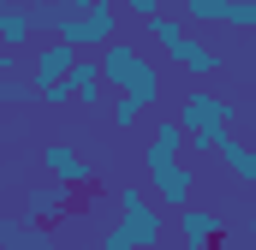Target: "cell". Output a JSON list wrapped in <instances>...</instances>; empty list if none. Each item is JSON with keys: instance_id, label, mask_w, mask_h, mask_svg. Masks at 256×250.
Returning <instances> with one entry per match:
<instances>
[{"instance_id": "7a4b0ae2", "label": "cell", "mask_w": 256, "mask_h": 250, "mask_svg": "<svg viewBox=\"0 0 256 250\" xmlns=\"http://www.w3.org/2000/svg\"><path fill=\"white\" fill-rule=\"evenodd\" d=\"M114 202H120V226L131 232L137 250H161L167 244V208L149 196L143 179H120V185H114Z\"/></svg>"}, {"instance_id": "ba28073f", "label": "cell", "mask_w": 256, "mask_h": 250, "mask_svg": "<svg viewBox=\"0 0 256 250\" xmlns=\"http://www.w3.org/2000/svg\"><path fill=\"white\" fill-rule=\"evenodd\" d=\"M185 24H232V30H256V0H179Z\"/></svg>"}, {"instance_id": "e0dca14e", "label": "cell", "mask_w": 256, "mask_h": 250, "mask_svg": "<svg viewBox=\"0 0 256 250\" xmlns=\"http://www.w3.org/2000/svg\"><path fill=\"white\" fill-rule=\"evenodd\" d=\"M12 250H60V238H54L48 226H30V220H24L18 238H12Z\"/></svg>"}, {"instance_id": "ffe728a7", "label": "cell", "mask_w": 256, "mask_h": 250, "mask_svg": "<svg viewBox=\"0 0 256 250\" xmlns=\"http://www.w3.org/2000/svg\"><path fill=\"white\" fill-rule=\"evenodd\" d=\"M143 114H149V108H143L137 96H114V125H137Z\"/></svg>"}, {"instance_id": "4fadbf2b", "label": "cell", "mask_w": 256, "mask_h": 250, "mask_svg": "<svg viewBox=\"0 0 256 250\" xmlns=\"http://www.w3.org/2000/svg\"><path fill=\"white\" fill-rule=\"evenodd\" d=\"M208 149L220 155V167H226L238 185H256V149L238 137V131H220V137H208Z\"/></svg>"}, {"instance_id": "277c9868", "label": "cell", "mask_w": 256, "mask_h": 250, "mask_svg": "<svg viewBox=\"0 0 256 250\" xmlns=\"http://www.w3.org/2000/svg\"><path fill=\"white\" fill-rule=\"evenodd\" d=\"M232 120H238V108H232L226 96H214V90H191V96L179 102V125H185V137H191L196 155H208V137L232 131Z\"/></svg>"}, {"instance_id": "5bb4252c", "label": "cell", "mask_w": 256, "mask_h": 250, "mask_svg": "<svg viewBox=\"0 0 256 250\" xmlns=\"http://www.w3.org/2000/svg\"><path fill=\"white\" fill-rule=\"evenodd\" d=\"M173 220H179V238H185V244H220V238H226V220H220V214H214V208H185V214H173Z\"/></svg>"}, {"instance_id": "d6986e66", "label": "cell", "mask_w": 256, "mask_h": 250, "mask_svg": "<svg viewBox=\"0 0 256 250\" xmlns=\"http://www.w3.org/2000/svg\"><path fill=\"white\" fill-rule=\"evenodd\" d=\"M167 6H173V0H120V12H126V18H137V24H149V18H161Z\"/></svg>"}, {"instance_id": "d4e9b609", "label": "cell", "mask_w": 256, "mask_h": 250, "mask_svg": "<svg viewBox=\"0 0 256 250\" xmlns=\"http://www.w3.org/2000/svg\"><path fill=\"white\" fill-rule=\"evenodd\" d=\"M250 36H256V30H250Z\"/></svg>"}, {"instance_id": "5b68a950", "label": "cell", "mask_w": 256, "mask_h": 250, "mask_svg": "<svg viewBox=\"0 0 256 250\" xmlns=\"http://www.w3.org/2000/svg\"><path fill=\"white\" fill-rule=\"evenodd\" d=\"M114 30H120V6L114 0H102V6H90L78 18H60V42L72 54H102L114 42Z\"/></svg>"}, {"instance_id": "8fae6325", "label": "cell", "mask_w": 256, "mask_h": 250, "mask_svg": "<svg viewBox=\"0 0 256 250\" xmlns=\"http://www.w3.org/2000/svg\"><path fill=\"white\" fill-rule=\"evenodd\" d=\"M72 108H84V114H96L102 102H108V78H102V66H96V54H78V66H72Z\"/></svg>"}, {"instance_id": "6da1fadb", "label": "cell", "mask_w": 256, "mask_h": 250, "mask_svg": "<svg viewBox=\"0 0 256 250\" xmlns=\"http://www.w3.org/2000/svg\"><path fill=\"white\" fill-rule=\"evenodd\" d=\"M96 66H102V78H108V96H137L143 108H161V72L143 60V48H137L131 36H114V42L96 54Z\"/></svg>"}, {"instance_id": "9c48e42d", "label": "cell", "mask_w": 256, "mask_h": 250, "mask_svg": "<svg viewBox=\"0 0 256 250\" xmlns=\"http://www.w3.org/2000/svg\"><path fill=\"white\" fill-rule=\"evenodd\" d=\"M72 66H78V54L66 48L60 36H42V42L30 48V84H36V90H48V84H66V78H72Z\"/></svg>"}, {"instance_id": "2e32d148", "label": "cell", "mask_w": 256, "mask_h": 250, "mask_svg": "<svg viewBox=\"0 0 256 250\" xmlns=\"http://www.w3.org/2000/svg\"><path fill=\"white\" fill-rule=\"evenodd\" d=\"M36 102V84H30V72H12V78H0V108H30Z\"/></svg>"}, {"instance_id": "7402d4cb", "label": "cell", "mask_w": 256, "mask_h": 250, "mask_svg": "<svg viewBox=\"0 0 256 250\" xmlns=\"http://www.w3.org/2000/svg\"><path fill=\"white\" fill-rule=\"evenodd\" d=\"M36 102H42V108H72V84H48V90H36Z\"/></svg>"}, {"instance_id": "3957f363", "label": "cell", "mask_w": 256, "mask_h": 250, "mask_svg": "<svg viewBox=\"0 0 256 250\" xmlns=\"http://www.w3.org/2000/svg\"><path fill=\"white\" fill-rule=\"evenodd\" d=\"M143 30H149V36L161 42V54H167V60H179L185 72H191V78H214V72L226 66L220 54H214V48H208V42H196V36H191V24H185V18H173V12L149 18Z\"/></svg>"}, {"instance_id": "44dd1931", "label": "cell", "mask_w": 256, "mask_h": 250, "mask_svg": "<svg viewBox=\"0 0 256 250\" xmlns=\"http://www.w3.org/2000/svg\"><path fill=\"white\" fill-rule=\"evenodd\" d=\"M90 250H137V244H131V232H126V226L114 220V232H102V238H96Z\"/></svg>"}, {"instance_id": "8992f818", "label": "cell", "mask_w": 256, "mask_h": 250, "mask_svg": "<svg viewBox=\"0 0 256 250\" xmlns=\"http://www.w3.org/2000/svg\"><path fill=\"white\" fill-rule=\"evenodd\" d=\"M42 173H48V185H60V190H90L96 185V167H90L66 137H48V143H42Z\"/></svg>"}, {"instance_id": "52a82bcc", "label": "cell", "mask_w": 256, "mask_h": 250, "mask_svg": "<svg viewBox=\"0 0 256 250\" xmlns=\"http://www.w3.org/2000/svg\"><path fill=\"white\" fill-rule=\"evenodd\" d=\"M143 185H149V196L167 208V214H185L196 202V167L191 161H179V167H155V173H143Z\"/></svg>"}, {"instance_id": "30bf717a", "label": "cell", "mask_w": 256, "mask_h": 250, "mask_svg": "<svg viewBox=\"0 0 256 250\" xmlns=\"http://www.w3.org/2000/svg\"><path fill=\"white\" fill-rule=\"evenodd\" d=\"M185 149H191L185 125H179V120H161L155 131H149V143H143V173H155V167H179Z\"/></svg>"}, {"instance_id": "603a6c76", "label": "cell", "mask_w": 256, "mask_h": 250, "mask_svg": "<svg viewBox=\"0 0 256 250\" xmlns=\"http://www.w3.org/2000/svg\"><path fill=\"white\" fill-rule=\"evenodd\" d=\"M12 72H18V54H12V48L0 42V78H12Z\"/></svg>"}, {"instance_id": "7c38bea8", "label": "cell", "mask_w": 256, "mask_h": 250, "mask_svg": "<svg viewBox=\"0 0 256 250\" xmlns=\"http://www.w3.org/2000/svg\"><path fill=\"white\" fill-rule=\"evenodd\" d=\"M72 208H78V196H72V190L36 185V190H30V202H24V220H30V226H60Z\"/></svg>"}, {"instance_id": "9a60e30c", "label": "cell", "mask_w": 256, "mask_h": 250, "mask_svg": "<svg viewBox=\"0 0 256 250\" xmlns=\"http://www.w3.org/2000/svg\"><path fill=\"white\" fill-rule=\"evenodd\" d=\"M0 42L12 54H30L36 48V24H30V6H0Z\"/></svg>"}, {"instance_id": "ac0fdd59", "label": "cell", "mask_w": 256, "mask_h": 250, "mask_svg": "<svg viewBox=\"0 0 256 250\" xmlns=\"http://www.w3.org/2000/svg\"><path fill=\"white\" fill-rule=\"evenodd\" d=\"M60 0H30V24H36V30H48V36H60Z\"/></svg>"}, {"instance_id": "cb8c5ba5", "label": "cell", "mask_w": 256, "mask_h": 250, "mask_svg": "<svg viewBox=\"0 0 256 250\" xmlns=\"http://www.w3.org/2000/svg\"><path fill=\"white\" fill-rule=\"evenodd\" d=\"M173 250H208V244H185V238H179V244H173Z\"/></svg>"}]
</instances>
